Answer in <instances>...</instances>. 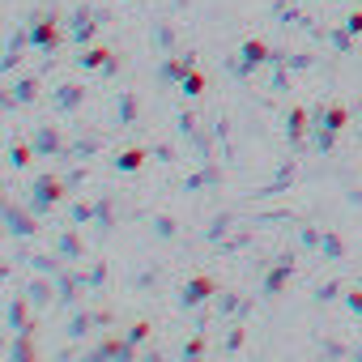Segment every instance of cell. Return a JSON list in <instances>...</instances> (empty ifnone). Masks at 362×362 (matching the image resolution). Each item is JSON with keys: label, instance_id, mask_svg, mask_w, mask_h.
Segmentation results:
<instances>
[{"label": "cell", "instance_id": "obj_8", "mask_svg": "<svg viewBox=\"0 0 362 362\" xmlns=\"http://www.w3.org/2000/svg\"><path fill=\"white\" fill-rule=\"evenodd\" d=\"M35 43H56V26H47V22H43V26L35 30Z\"/></svg>", "mask_w": 362, "mask_h": 362}, {"label": "cell", "instance_id": "obj_1", "mask_svg": "<svg viewBox=\"0 0 362 362\" xmlns=\"http://www.w3.org/2000/svg\"><path fill=\"white\" fill-rule=\"evenodd\" d=\"M209 290H214V281H209V277H201V281H192V286L184 290V303H201Z\"/></svg>", "mask_w": 362, "mask_h": 362}, {"label": "cell", "instance_id": "obj_3", "mask_svg": "<svg viewBox=\"0 0 362 362\" xmlns=\"http://www.w3.org/2000/svg\"><path fill=\"white\" fill-rule=\"evenodd\" d=\"M243 56H247V64H260L269 52H264V43H256V39H252V43H243Z\"/></svg>", "mask_w": 362, "mask_h": 362}, {"label": "cell", "instance_id": "obj_10", "mask_svg": "<svg viewBox=\"0 0 362 362\" xmlns=\"http://www.w3.org/2000/svg\"><path fill=\"white\" fill-rule=\"evenodd\" d=\"M290 132H294V136L303 132V111H294V115H290Z\"/></svg>", "mask_w": 362, "mask_h": 362}, {"label": "cell", "instance_id": "obj_5", "mask_svg": "<svg viewBox=\"0 0 362 362\" xmlns=\"http://www.w3.org/2000/svg\"><path fill=\"white\" fill-rule=\"evenodd\" d=\"M107 56H111V52H103V47H94V52H86V56H81V64H90V69H98V64H107Z\"/></svg>", "mask_w": 362, "mask_h": 362}, {"label": "cell", "instance_id": "obj_9", "mask_svg": "<svg viewBox=\"0 0 362 362\" xmlns=\"http://www.w3.org/2000/svg\"><path fill=\"white\" fill-rule=\"evenodd\" d=\"M26 162H30V149H26V145H18V149H13V166H26Z\"/></svg>", "mask_w": 362, "mask_h": 362}, {"label": "cell", "instance_id": "obj_4", "mask_svg": "<svg viewBox=\"0 0 362 362\" xmlns=\"http://www.w3.org/2000/svg\"><path fill=\"white\" fill-rule=\"evenodd\" d=\"M60 197V184L56 179H39V201H56Z\"/></svg>", "mask_w": 362, "mask_h": 362}, {"label": "cell", "instance_id": "obj_6", "mask_svg": "<svg viewBox=\"0 0 362 362\" xmlns=\"http://www.w3.org/2000/svg\"><path fill=\"white\" fill-rule=\"evenodd\" d=\"M345 128V107H332L328 111V132H341Z\"/></svg>", "mask_w": 362, "mask_h": 362}, {"label": "cell", "instance_id": "obj_11", "mask_svg": "<svg viewBox=\"0 0 362 362\" xmlns=\"http://www.w3.org/2000/svg\"><path fill=\"white\" fill-rule=\"evenodd\" d=\"M349 30H362V13H354V18H349Z\"/></svg>", "mask_w": 362, "mask_h": 362}, {"label": "cell", "instance_id": "obj_2", "mask_svg": "<svg viewBox=\"0 0 362 362\" xmlns=\"http://www.w3.org/2000/svg\"><path fill=\"white\" fill-rule=\"evenodd\" d=\"M115 162H119V170H136V166L145 162V153H141V149H124Z\"/></svg>", "mask_w": 362, "mask_h": 362}, {"label": "cell", "instance_id": "obj_7", "mask_svg": "<svg viewBox=\"0 0 362 362\" xmlns=\"http://www.w3.org/2000/svg\"><path fill=\"white\" fill-rule=\"evenodd\" d=\"M184 90H188V94H201V90H205V77H201V73H188V77H184Z\"/></svg>", "mask_w": 362, "mask_h": 362}]
</instances>
